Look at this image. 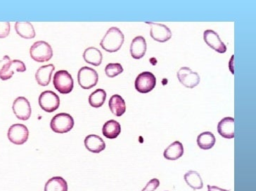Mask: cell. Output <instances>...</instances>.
Here are the masks:
<instances>
[{
	"label": "cell",
	"instance_id": "6da1fadb",
	"mask_svg": "<svg viewBox=\"0 0 256 191\" xmlns=\"http://www.w3.org/2000/svg\"><path fill=\"white\" fill-rule=\"evenodd\" d=\"M125 37L121 30L115 27H112L102 38L100 46L103 50L109 53L118 51L123 46Z\"/></svg>",
	"mask_w": 256,
	"mask_h": 191
},
{
	"label": "cell",
	"instance_id": "7a4b0ae2",
	"mask_svg": "<svg viewBox=\"0 0 256 191\" xmlns=\"http://www.w3.org/2000/svg\"><path fill=\"white\" fill-rule=\"evenodd\" d=\"M31 58L38 63L49 61L53 56L52 48L45 41H38L33 43L30 49Z\"/></svg>",
	"mask_w": 256,
	"mask_h": 191
},
{
	"label": "cell",
	"instance_id": "3957f363",
	"mask_svg": "<svg viewBox=\"0 0 256 191\" xmlns=\"http://www.w3.org/2000/svg\"><path fill=\"white\" fill-rule=\"evenodd\" d=\"M74 126V120L71 115L66 113L56 115L51 119L50 127L53 132L63 134L71 131Z\"/></svg>",
	"mask_w": 256,
	"mask_h": 191
},
{
	"label": "cell",
	"instance_id": "277c9868",
	"mask_svg": "<svg viewBox=\"0 0 256 191\" xmlns=\"http://www.w3.org/2000/svg\"><path fill=\"white\" fill-rule=\"evenodd\" d=\"M53 83L55 88L61 94L71 93L74 86L71 74L66 70H60L55 74Z\"/></svg>",
	"mask_w": 256,
	"mask_h": 191
},
{
	"label": "cell",
	"instance_id": "5b68a950",
	"mask_svg": "<svg viewBox=\"0 0 256 191\" xmlns=\"http://www.w3.org/2000/svg\"><path fill=\"white\" fill-rule=\"evenodd\" d=\"M78 81L83 89H90L98 84L99 75L94 69L83 67L78 72Z\"/></svg>",
	"mask_w": 256,
	"mask_h": 191
},
{
	"label": "cell",
	"instance_id": "8992f818",
	"mask_svg": "<svg viewBox=\"0 0 256 191\" xmlns=\"http://www.w3.org/2000/svg\"><path fill=\"white\" fill-rule=\"evenodd\" d=\"M38 102L42 110L48 113L55 112L60 105L59 97L51 90H46L40 94Z\"/></svg>",
	"mask_w": 256,
	"mask_h": 191
},
{
	"label": "cell",
	"instance_id": "52a82bcc",
	"mask_svg": "<svg viewBox=\"0 0 256 191\" xmlns=\"http://www.w3.org/2000/svg\"><path fill=\"white\" fill-rule=\"evenodd\" d=\"M156 84V78L150 72H144L137 76L135 82V88L139 93H147L152 91Z\"/></svg>",
	"mask_w": 256,
	"mask_h": 191
},
{
	"label": "cell",
	"instance_id": "ba28073f",
	"mask_svg": "<svg viewBox=\"0 0 256 191\" xmlns=\"http://www.w3.org/2000/svg\"><path fill=\"white\" fill-rule=\"evenodd\" d=\"M7 136L10 142L14 145H22L28 140L29 131L23 124H13L8 130Z\"/></svg>",
	"mask_w": 256,
	"mask_h": 191
},
{
	"label": "cell",
	"instance_id": "9c48e42d",
	"mask_svg": "<svg viewBox=\"0 0 256 191\" xmlns=\"http://www.w3.org/2000/svg\"><path fill=\"white\" fill-rule=\"evenodd\" d=\"M177 75L179 81L187 88H195L200 83V76L199 74L195 73L187 67L180 68L177 72Z\"/></svg>",
	"mask_w": 256,
	"mask_h": 191
},
{
	"label": "cell",
	"instance_id": "30bf717a",
	"mask_svg": "<svg viewBox=\"0 0 256 191\" xmlns=\"http://www.w3.org/2000/svg\"><path fill=\"white\" fill-rule=\"evenodd\" d=\"M146 23H148L150 26V35L155 41L163 43L166 42L171 38V30L165 25L151 22H147Z\"/></svg>",
	"mask_w": 256,
	"mask_h": 191
},
{
	"label": "cell",
	"instance_id": "8fae6325",
	"mask_svg": "<svg viewBox=\"0 0 256 191\" xmlns=\"http://www.w3.org/2000/svg\"><path fill=\"white\" fill-rule=\"evenodd\" d=\"M13 112L17 118L27 120L31 115V107L29 101L24 97H18L13 103Z\"/></svg>",
	"mask_w": 256,
	"mask_h": 191
},
{
	"label": "cell",
	"instance_id": "7c38bea8",
	"mask_svg": "<svg viewBox=\"0 0 256 191\" xmlns=\"http://www.w3.org/2000/svg\"><path fill=\"white\" fill-rule=\"evenodd\" d=\"M204 38L207 45L217 53H225L227 51V46L222 42L219 35L213 30H205L204 33Z\"/></svg>",
	"mask_w": 256,
	"mask_h": 191
},
{
	"label": "cell",
	"instance_id": "4fadbf2b",
	"mask_svg": "<svg viewBox=\"0 0 256 191\" xmlns=\"http://www.w3.org/2000/svg\"><path fill=\"white\" fill-rule=\"evenodd\" d=\"M26 71V65L22 61L18 60H12V61L11 60V61L6 64L4 70H3L2 73L0 74V78L2 81H6V80L9 79V78L13 76L15 72L24 73Z\"/></svg>",
	"mask_w": 256,
	"mask_h": 191
},
{
	"label": "cell",
	"instance_id": "5bb4252c",
	"mask_svg": "<svg viewBox=\"0 0 256 191\" xmlns=\"http://www.w3.org/2000/svg\"><path fill=\"white\" fill-rule=\"evenodd\" d=\"M147 45L146 40L142 36L135 38L130 45V53L135 59H141L146 53Z\"/></svg>",
	"mask_w": 256,
	"mask_h": 191
},
{
	"label": "cell",
	"instance_id": "9a60e30c",
	"mask_svg": "<svg viewBox=\"0 0 256 191\" xmlns=\"http://www.w3.org/2000/svg\"><path fill=\"white\" fill-rule=\"evenodd\" d=\"M85 146L89 152L99 153L106 149V144L101 137L96 135H90L85 139Z\"/></svg>",
	"mask_w": 256,
	"mask_h": 191
},
{
	"label": "cell",
	"instance_id": "2e32d148",
	"mask_svg": "<svg viewBox=\"0 0 256 191\" xmlns=\"http://www.w3.org/2000/svg\"><path fill=\"white\" fill-rule=\"evenodd\" d=\"M217 132L225 139H233L234 137V119L232 117H226L219 122Z\"/></svg>",
	"mask_w": 256,
	"mask_h": 191
},
{
	"label": "cell",
	"instance_id": "e0dca14e",
	"mask_svg": "<svg viewBox=\"0 0 256 191\" xmlns=\"http://www.w3.org/2000/svg\"><path fill=\"white\" fill-rule=\"evenodd\" d=\"M55 70L52 64L40 67L36 74V79L38 84L42 86H47L51 81V75Z\"/></svg>",
	"mask_w": 256,
	"mask_h": 191
},
{
	"label": "cell",
	"instance_id": "ac0fdd59",
	"mask_svg": "<svg viewBox=\"0 0 256 191\" xmlns=\"http://www.w3.org/2000/svg\"><path fill=\"white\" fill-rule=\"evenodd\" d=\"M16 33L22 38L31 39L36 37V31L31 23L28 21H18L15 23Z\"/></svg>",
	"mask_w": 256,
	"mask_h": 191
},
{
	"label": "cell",
	"instance_id": "d6986e66",
	"mask_svg": "<svg viewBox=\"0 0 256 191\" xmlns=\"http://www.w3.org/2000/svg\"><path fill=\"white\" fill-rule=\"evenodd\" d=\"M108 106L110 112L116 116H121L126 111L125 100L119 95H114L110 98Z\"/></svg>",
	"mask_w": 256,
	"mask_h": 191
},
{
	"label": "cell",
	"instance_id": "ffe728a7",
	"mask_svg": "<svg viewBox=\"0 0 256 191\" xmlns=\"http://www.w3.org/2000/svg\"><path fill=\"white\" fill-rule=\"evenodd\" d=\"M83 58L86 63L94 66H100L103 60L102 52L95 47H89L83 53Z\"/></svg>",
	"mask_w": 256,
	"mask_h": 191
},
{
	"label": "cell",
	"instance_id": "44dd1931",
	"mask_svg": "<svg viewBox=\"0 0 256 191\" xmlns=\"http://www.w3.org/2000/svg\"><path fill=\"white\" fill-rule=\"evenodd\" d=\"M184 154V147L181 142L175 141L169 146L164 152V157L167 160H175L181 157Z\"/></svg>",
	"mask_w": 256,
	"mask_h": 191
},
{
	"label": "cell",
	"instance_id": "7402d4cb",
	"mask_svg": "<svg viewBox=\"0 0 256 191\" xmlns=\"http://www.w3.org/2000/svg\"><path fill=\"white\" fill-rule=\"evenodd\" d=\"M121 132V127L120 123L115 120H110L105 123L102 128V133L103 136L106 138L113 139L117 138Z\"/></svg>",
	"mask_w": 256,
	"mask_h": 191
},
{
	"label": "cell",
	"instance_id": "603a6c76",
	"mask_svg": "<svg viewBox=\"0 0 256 191\" xmlns=\"http://www.w3.org/2000/svg\"><path fill=\"white\" fill-rule=\"evenodd\" d=\"M45 191H68V184L61 177H54L45 184Z\"/></svg>",
	"mask_w": 256,
	"mask_h": 191
},
{
	"label": "cell",
	"instance_id": "cb8c5ba5",
	"mask_svg": "<svg viewBox=\"0 0 256 191\" xmlns=\"http://www.w3.org/2000/svg\"><path fill=\"white\" fill-rule=\"evenodd\" d=\"M215 137L210 132H204L201 133L197 137V145L199 148L203 150H208L212 149L215 145Z\"/></svg>",
	"mask_w": 256,
	"mask_h": 191
},
{
	"label": "cell",
	"instance_id": "d4e9b609",
	"mask_svg": "<svg viewBox=\"0 0 256 191\" xmlns=\"http://www.w3.org/2000/svg\"><path fill=\"white\" fill-rule=\"evenodd\" d=\"M185 180L189 187L194 190H199L204 187L203 180L200 174L196 171H189L185 174Z\"/></svg>",
	"mask_w": 256,
	"mask_h": 191
},
{
	"label": "cell",
	"instance_id": "484cf974",
	"mask_svg": "<svg viewBox=\"0 0 256 191\" xmlns=\"http://www.w3.org/2000/svg\"><path fill=\"white\" fill-rule=\"evenodd\" d=\"M106 99V91L103 89H98L89 97V103L94 108H100L104 104Z\"/></svg>",
	"mask_w": 256,
	"mask_h": 191
},
{
	"label": "cell",
	"instance_id": "4316f807",
	"mask_svg": "<svg viewBox=\"0 0 256 191\" xmlns=\"http://www.w3.org/2000/svg\"><path fill=\"white\" fill-rule=\"evenodd\" d=\"M123 72V68L120 63H109L105 68V73L109 78H113L120 75Z\"/></svg>",
	"mask_w": 256,
	"mask_h": 191
},
{
	"label": "cell",
	"instance_id": "83f0119b",
	"mask_svg": "<svg viewBox=\"0 0 256 191\" xmlns=\"http://www.w3.org/2000/svg\"><path fill=\"white\" fill-rule=\"evenodd\" d=\"M10 33L9 22H0V38H6Z\"/></svg>",
	"mask_w": 256,
	"mask_h": 191
},
{
	"label": "cell",
	"instance_id": "f1b7e54d",
	"mask_svg": "<svg viewBox=\"0 0 256 191\" xmlns=\"http://www.w3.org/2000/svg\"><path fill=\"white\" fill-rule=\"evenodd\" d=\"M160 185L158 179H153L147 183L146 187L142 191H154Z\"/></svg>",
	"mask_w": 256,
	"mask_h": 191
},
{
	"label": "cell",
	"instance_id": "f546056e",
	"mask_svg": "<svg viewBox=\"0 0 256 191\" xmlns=\"http://www.w3.org/2000/svg\"><path fill=\"white\" fill-rule=\"evenodd\" d=\"M9 61H11V59H10L8 55H5L2 60H0V74L2 73L3 70H4L6 64L9 63Z\"/></svg>",
	"mask_w": 256,
	"mask_h": 191
},
{
	"label": "cell",
	"instance_id": "4dcf8cb0",
	"mask_svg": "<svg viewBox=\"0 0 256 191\" xmlns=\"http://www.w3.org/2000/svg\"><path fill=\"white\" fill-rule=\"evenodd\" d=\"M207 191H230L225 189H220V188L215 187V186H207Z\"/></svg>",
	"mask_w": 256,
	"mask_h": 191
}]
</instances>
